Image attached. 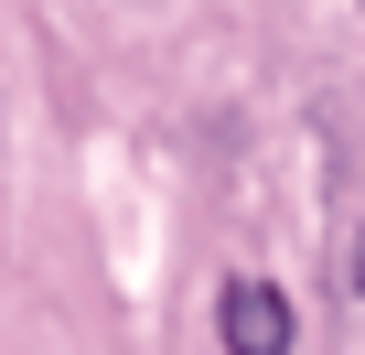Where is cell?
<instances>
[{"instance_id": "obj_1", "label": "cell", "mask_w": 365, "mask_h": 355, "mask_svg": "<svg viewBox=\"0 0 365 355\" xmlns=\"http://www.w3.org/2000/svg\"><path fill=\"white\" fill-rule=\"evenodd\" d=\"M215 323H226V355H290V301L269 280H226Z\"/></svg>"}, {"instance_id": "obj_2", "label": "cell", "mask_w": 365, "mask_h": 355, "mask_svg": "<svg viewBox=\"0 0 365 355\" xmlns=\"http://www.w3.org/2000/svg\"><path fill=\"white\" fill-rule=\"evenodd\" d=\"M354 291H365V248H354Z\"/></svg>"}]
</instances>
